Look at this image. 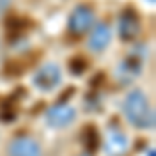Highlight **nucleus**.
<instances>
[{
    "label": "nucleus",
    "mask_w": 156,
    "mask_h": 156,
    "mask_svg": "<svg viewBox=\"0 0 156 156\" xmlns=\"http://www.w3.org/2000/svg\"><path fill=\"white\" fill-rule=\"evenodd\" d=\"M123 115L127 123L135 127V129H142V131H150L154 129L156 125V117H154V108L150 104V100L142 90H131L125 100H123Z\"/></svg>",
    "instance_id": "obj_1"
},
{
    "label": "nucleus",
    "mask_w": 156,
    "mask_h": 156,
    "mask_svg": "<svg viewBox=\"0 0 156 156\" xmlns=\"http://www.w3.org/2000/svg\"><path fill=\"white\" fill-rule=\"evenodd\" d=\"M94 25V9L90 4H77L69 15V21H67V29L69 34L75 37L83 36L92 29Z\"/></svg>",
    "instance_id": "obj_2"
},
{
    "label": "nucleus",
    "mask_w": 156,
    "mask_h": 156,
    "mask_svg": "<svg viewBox=\"0 0 156 156\" xmlns=\"http://www.w3.org/2000/svg\"><path fill=\"white\" fill-rule=\"evenodd\" d=\"M34 85H36L40 92H52V90H56L62 81V75H60V69L58 65H54V62H46V65H42L36 73H34Z\"/></svg>",
    "instance_id": "obj_3"
},
{
    "label": "nucleus",
    "mask_w": 156,
    "mask_h": 156,
    "mask_svg": "<svg viewBox=\"0 0 156 156\" xmlns=\"http://www.w3.org/2000/svg\"><path fill=\"white\" fill-rule=\"evenodd\" d=\"M77 117V110L67 104V102H58V104H52V106L46 110V123L54 129H65L69 127Z\"/></svg>",
    "instance_id": "obj_4"
},
{
    "label": "nucleus",
    "mask_w": 156,
    "mask_h": 156,
    "mask_svg": "<svg viewBox=\"0 0 156 156\" xmlns=\"http://www.w3.org/2000/svg\"><path fill=\"white\" fill-rule=\"evenodd\" d=\"M140 29H142V21H140V17H137L135 11L127 9V11H123L119 15V19H117V31H119L121 40H125V42L135 40L137 34H140Z\"/></svg>",
    "instance_id": "obj_5"
},
{
    "label": "nucleus",
    "mask_w": 156,
    "mask_h": 156,
    "mask_svg": "<svg viewBox=\"0 0 156 156\" xmlns=\"http://www.w3.org/2000/svg\"><path fill=\"white\" fill-rule=\"evenodd\" d=\"M9 156H42V148L34 137L29 135H17L9 142L6 148Z\"/></svg>",
    "instance_id": "obj_6"
},
{
    "label": "nucleus",
    "mask_w": 156,
    "mask_h": 156,
    "mask_svg": "<svg viewBox=\"0 0 156 156\" xmlns=\"http://www.w3.org/2000/svg\"><path fill=\"white\" fill-rule=\"evenodd\" d=\"M110 37H112V31H110V25L104 23V21H98V23L92 25L90 29V36H87V48L92 52H104L106 46L110 44Z\"/></svg>",
    "instance_id": "obj_7"
},
{
    "label": "nucleus",
    "mask_w": 156,
    "mask_h": 156,
    "mask_svg": "<svg viewBox=\"0 0 156 156\" xmlns=\"http://www.w3.org/2000/svg\"><path fill=\"white\" fill-rule=\"evenodd\" d=\"M129 148V140L121 129H110L104 140V152L108 156H123Z\"/></svg>",
    "instance_id": "obj_8"
},
{
    "label": "nucleus",
    "mask_w": 156,
    "mask_h": 156,
    "mask_svg": "<svg viewBox=\"0 0 156 156\" xmlns=\"http://www.w3.org/2000/svg\"><path fill=\"white\" fill-rule=\"evenodd\" d=\"M69 69H71L75 75L83 73V71H85V60H83V58H73V60H71V65H69Z\"/></svg>",
    "instance_id": "obj_9"
},
{
    "label": "nucleus",
    "mask_w": 156,
    "mask_h": 156,
    "mask_svg": "<svg viewBox=\"0 0 156 156\" xmlns=\"http://www.w3.org/2000/svg\"><path fill=\"white\" fill-rule=\"evenodd\" d=\"M11 2H12V0H0V12L6 11V9L11 6Z\"/></svg>",
    "instance_id": "obj_10"
},
{
    "label": "nucleus",
    "mask_w": 156,
    "mask_h": 156,
    "mask_svg": "<svg viewBox=\"0 0 156 156\" xmlns=\"http://www.w3.org/2000/svg\"><path fill=\"white\" fill-rule=\"evenodd\" d=\"M146 156H156V152H154V148H152V146L146 150Z\"/></svg>",
    "instance_id": "obj_11"
},
{
    "label": "nucleus",
    "mask_w": 156,
    "mask_h": 156,
    "mask_svg": "<svg viewBox=\"0 0 156 156\" xmlns=\"http://www.w3.org/2000/svg\"><path fill=\"white\" fill-rule=\"evenodd\" d=\"M79 156H90V154H79Z\"/></svg>",
    "instance_id": "obj_12"
},
{
    "label": "nucleus",
    "mask_w": 156,
    "mask_h": 156,
    "mask_svg": "<svg viewBox=\"0 0 156 156\" xmlns=\"http://www.w3.org/2000/svg\"><path fill=\"white\" fill-rule=\"evenodd\" d=\"M150 2H154V0H150Z\"/></svg>",
    "instance_id": "obj_13"
}]
</instances>
